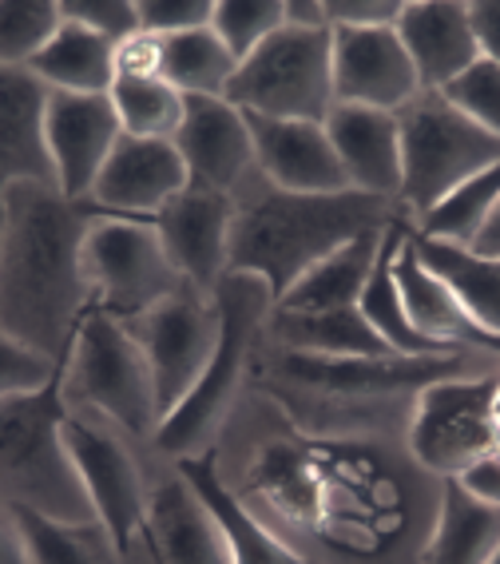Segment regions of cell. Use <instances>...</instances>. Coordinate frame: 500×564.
<instances>
[{"label": "cell", "instance_id": "cell-1", "mask_svg": "<svg viewBox=\"0 0 500 564\" xmlns=\"http://www.w3.org/2000/svg\"><path fill=\"white\" fill-rule=\"evenodd\" d=\"M207 457L222 489L306 564H430L445 481L405 442L314 434L247 386Z\"/></svg>", "mask_w": 500, "mask_h": 564}, {"label": "cell", "instance_id": "cell-2", "mask_svg": "<svg viewBox=\"0 0 500 564\" xmlns=\"http://www.w3.org/2000/svg\"><path fill=\"white\" fill-rule=\"evenodd\" d=\"M500 373V354L457 350L405 358H322L282 350L262 330L250 362V386L271 393L279 410L302 430L350 437H393L405 442L417 393L441 378Z\"/></svg>", "mask_w": 500, "mask_h": 564}, {"label": "cell", "instance_id": "cell-3", "mask_svg": "<svg viewBox=\"0 0 500 564\" xmlns=\"http://www.w3.org/2000/svg\"><path fill=\"white\" fill-rule=\"evenodd\" d=\"M100 215L56 183H12L0 227V330L64 366L88 314L80 247Z\"/></svg>", "mask_w": 500, "mask_h": 564}, {"label": "cell", "instance_id": "cell-4", "mask_svg": "<svg viewBox=\"0 0 500 564\" xmlns=\"http://www.w3.org/2000/svg\"><path fill=\"white\" fill-rule=\"evenodd\" d=\"M230 199H235L230 271L259 274L271 286L274 303L314 262L330 259L361 235L385 231L390 223L405 219L401 203L393 199H378L366 192H282L259 172Z\"/></svg>", "mask_w": 500, "mask_h": 564}, {"label": "cell", "instance_id": "cell-5", "mask_svg": "<svg viewBox=\"0 0 500 564\" xmlns=\"http://www.w3.org/2000/svg\"><path fill=\"white\" fill-rule=\"evenodd\" d=\"M215 306H219V346L195 390L163 417L155 437V454L167 462H191L215 449L222 422L250 386V362L274 311V294L259 274L230 271L215 291Z\"/></svg>", "mask_w": 500, "mask_h": 564}, {"label": "cell", "instance_id": "cell-6", "mask_svg": "<svg viewBox=\"0 0 500 564\" xmlns=\"http://www.w3.org/2000/svg\"><path fill=\"white\" fill-rule=\"evenodd\" d=\"M0 501L56 524H96L76 462L64 445L61 373L0 402Z\"/></svg>", "mask_w": 500, "mask_h": 564}, {"label": "cell", "instance_id": "cell-7", "mask_svg": "<svg viewBox=\"0 0 500 564\" xmlns=\"http://www.w3.org/2000/svg\"><path fill=\"white\" fill-rule=\"evenodd\" d=\"M61 398L68 410L100 413L143 449H155L163 410L148 358L123 323L88 306L61 366Z\"/></svg>", "mask_w": 500, "mask_h": 564}, {"label": "cell", "instance_id": "cell-8", "mask_svg": "<svg viewBox=\"0 0 500 564\" xmlns=\"http://www.w3.org/2000/svg\"><path fill=\"white\" fill-rule=\"evenodd\" d=\"M64 445L80 474L96 521L123 564H160L148 533V477L155 449H143L100 413L64 405Z\"/></svg>", "mask_w": 500, "mask_h": 564}, {"label": "cell", "instance_id": "cell-9", "mask_svg": "<svg viewBox=\"0 0 500 564\" xmlns=\"http://www.w3.org/2000/svg\"><path fill=\"white\" fill-rule=\"evenodd\" d=\"M401 131V212L417 219L445 203L460 183L500 163V140L441 91H417L398 111Z\"/></svg>", "mask_w": 500, "mask_h": 564}, {"label": "cell", "instance_id": "cell-10", "mask_svg": "<svg viewBox=\"0 0 500 564\" xmlns=\"http://www.w3.org/2000/svg\"><path fill=\"white\" fill-rule=\"evenodd\" d=\"M330 48V29H286L282 24L271 41L239 64L222 100L247 116L326 123L334 108Z\"/></svg>", "mask_w": 500, "mask_h": 564}, {"label": "cell", "instance_id": "cell-11", "mask_svg": "<svg viewBox=\"0 0 500 564\" xmlns=\"http://www.w3.org/2000/svg\"><path fill=\"white\" fill-rule=\"evenodd\" d=\"M80 267L91 306L116 323L140 318L183 286V274L171 267L151 219L100 215L84 235Z\"/></svg>", "mask_w": 500, "mask_h": 564}, {"label": "cell", "instance_id": "cell-12", "mask_svg": "<svg viewBox=\"0 0 500 564\" xmlns=\"http://www.w3.org/2000/svg\"><path fill=\"white\" fill-rule=\"evenodd\" d=\"M497 386L500 373H480V378H441L417 393L405 445L425 474L437 481H457L480 457L497 454Z\"/></svg>", "mask_w": 500, "mask_h": 564}, {"label": "cell", "instance_id": "cell-13", "mask_svg": "<svg viewBox=\"0 0 500 564\" xmlns=\"http://www.w3.org/2000/svg\"><path fill=\"white\" fill-rule=\"evenodd\" d=\"M123 330L135 338V346L148 358L155 393H160V410L167 417L195 390L210 354L219 346V306H215V299L195 291L191 282H183L160 306L123 323Z\"/></svg>", "mask_w": 500, "mask_h": 564}, {"label": "cell", "instance_id": "cell-14", "mask_svg": "<svg viewBox=\"0 0 500 564\" xmlns=\"http://www.w3.org/2000/svg\"><path fill=\"white\" fill-rule=\"evenodd\" d=\"M151 223H155L163 251H167L171 267L183 274V282L215 299L219 282L230 274L235 199L187 183Z\"/></svg>", "mask_w": 500, "mask_h": 564}, {"label": "cell", "instance_id": "cell-15", "mask_svg": "<svg viewBox=\"0 0 500 564\" xmlns=\"http://www.w3.org/2000/svg\"><path fill=\"white\" fill-rule=\"evenodd\" d=\"M171 143L187 167L191 187L235 195L259 172L247 116L222 96H183V123Z\"/></svg>", "mask_w": 500, "mask_h": 564}, {"label": "cell", "instance_id": "cell-16", "mask_svg": "<svg viewBox=\"0 0 500 564\" xmlns=\"http://www.w3.org/2000/svg\"><path fill=\"white\" fill-rule=\"evenodd\" d=\"M120 120L111 96H80V91H48L44 100V143L52 155L56 187L68 199L84 203L91 183L120 143Z\"/></svg>", "mask_w": 500, "mask_h": 564}, {"label": "cell", "instance_id": "cell-17", "mask_svg": "<svg viewBox=\"0 0 500 564\" xmlns=\"http://www.w3.org/2000/svg\"><path fill=\"white\" fill-rule=\"evenodd\" d=\"M183 187H187V167H183L175 143L120 135L84 203L96 215L155 219Z\"/></svg>", "mask_w": 500, "mask_h": 564}, {"label": "cell", "instance_id": "cell-18", "mask_svg": "<svg viewBox=\"0 0 500 564\" xmlns=\"http://www.w3.org/2000/svg\"><path fill=\"white\" fill-rule=\"evenodd\" d=\"M334 104H358L398 116L421 91L398 29H334Z\"/></svg>", "mask_w": 500, "mask_h": 564}, {"label": "cell", "instance_id": "cell-19", "mask_svg": "<svg viewBox=\"0 0 500 564\" xmlns=\"http://www.w3.org/2000/svg\"><path fill=\"white\" fill-rule=\"evenodd\" d=\"M148 533L160 564H235L210 505L167 457L148 477Z\"/></svg>", "mask_w": 500, "mask_h": 564}, {"label": "cell", "instance_id": "cell-20", "mask_svg": "<svg viewBox=\"0 0 500 564\" xmlns=\"http://www.w3.org/2000/svg\"><path fill=\"white\" fill-rule=\"evenodd\" d=\"M247 128H250V143H254V167H259V175L267 183H274L282 192H302V195L354 192L350 183H346L338 155H334L326 123L247 116Z\"/></svg>", "mask_w": 500, "mask_h": 564}, {"label": "cell", "instance_id": "cell-21", "mask_svg": "<svg viewBox=\"0 0 500 564\" xmlns=\"http://www.w3.org/2000/svg\"><path fill=\"white\" fill-rule=\"evenodd\" d=\"M393 29L410 52L421 91H445L480 61L469 4L460 0H405Z\"/></svg>", "mask_w": 500, "mask_h": 564}, {"label": "cell", "instance_id": "cell-22", "mask_svg": "<svg viewBox=\"0 0 500 564\" xmlns=\"http://www.w3.org/2000/svg\"><path fill=\"white\" fill-rule=\"evenodd\" d=\"M393 282H398L401 306H405V318H410L413 330L433 343L437 350H485L500 354V338L489 334L485 326H477L465 303L457 294L437 279V274L417 259L413 251V239L405 231L398 254H393Z\"/></svg>", "mask_w": 500, "mask_h": 564}, {"label": "cell", "instance_id": "cell-23", "mask_svg": "<svg viewBox=\"0 0 500 564\" xmlns=\"http://www.w3.org/2000/svg\"><path fill=\"white\" fill-rule=\"evenodd\" d=\"M326 135L334 143L346 183L354 192L393 199L401 195V131L393 111L334 104L326 116Z\"/></svg>", "mask_w": 500, "mask_h": 564}, {"label": "cell", "instance_id": "cell-24", "mask_svg": "<svg viewBox=\"0 0 500 564\" xmlns=\"http://www.w3.org/2000/svg\"><path fill=\"white\" fill-rule=\"evenodd\" d=\"M44 88L32 72L0 68V227L12 183H56L44 143Z\"/></svg>", "mask_w": 500, "mask_h": 564}, {"label": "cell", "instance_id": "cell-25", "mask_svg": "<svg viewBox=\"0 0 500 564\" xmlns=\"http://www.w3.org/2000/svg\"><path fill=\"white\" fill-rule=\"evenodd\" d=\"M116 48L120 44H111L100 32L64 21L61 32L44 44V52L24 72H32L48 91L108 96L116 84Z\"/></svg>", "mask_w": 500, "mask_h": 564}, {"label": "cell", "instance_id": "cell-26", "mask_svg": "<svg viewBox=\"0 0 500 564\" xmlns=\"http://www.w3.org/2000/svg\"><path fill=\"white\" fill-rule=\"evenodd\" d=\"M267 338L282 350L322 354V358H381V354H393L378 338V330L366 323V314L358 306L322 314H291L274 306L271 318H267Z\"/></svg>", "mask_w": 500, "mask_h": 564}, {"label": "cell", "instance_id": "cell-27", "mask_svg": "<svg viewBox=\"0 0 500 564\" xmlns=\"http://www.w3.org/2000/svg\"><path fill=\"white\" fill-rule=\"evenodd\" d=\"M381 235L385 231L361 235L350 247L334 251L330 259L314 262L311 271L302 274L274 306L291 314H322V311H350V306H358L361 291H366V282H370L373 262H378Z\"/></svg>", "mask_w": 500, "mask_h": 564}, {"label": "cell", "instance_id": "cell-28", "mask_svg": "<svg viewBox=\"0 0 500 564\" xmlns=\"http://www.w3.org/2000/svg\"><path fill=\"white\" fill-rule=\"evenodd\" d=\"M500 549V509L465 494L457 481L441 485L430 564H489Z\"/></svg>", "mask_w": 500, "mask_h": 564}, {"label": "cell", "instance_id": "cell-29", "mask_svg": "<svg viewBox=\"0 0 500 564\" xmlns=\"http://www.w3.org/2000/svg\"><path fill=\"white\" fill-rule=\"evenodd\" d=\"M410 239L417 259L457 294L465 311L477 318V326L500 338V259H480V254L453 247V242L421 239V235H413V227Z\"/></svg>", "mask_w": 500, "mask_h": 564}, {"label": "cell", "instance_id": "cell-30", "mask_svg": "<svg viewBox=\"0 0 500 564\" xmlns=\"http://www.w3.org/2000/svg\"><path fill=\"white\" fill-rule=\"evenodd\" d=\"M405 231H410V219H398L393 227H385V235H381V247H378V262H373L370 282H366V291H361L358 311L366 314V323L378 330V338L390 346L393 354H405V358L449 354V350H437L433 343H425V338H421V334L410 326V318H405V306H401L398 282H393V254H398ZM453 354H457V350H453Z\"/></svg>", "mask_w": 500, "mask_h": 564}, {"label": "cell", "instance_id": "cell-31", "mask_svg": "<svg viewBox=\"0 0 500 564\" xmlns=\"http://www.w3.org/2000/svg\"><path fill=\"white\" fill-rule=\"evenodd\" d=\"M175 465H180L183 474H187V481L199 489L203 501L210 505V513H215L222 536H227L230 561L235 564H306L282 541H274V536L222 489L215 469H210V457H191V462H175Z\"/></svg>", "mask_w": 500, "mask_h": 564}, {"label": "cell", "instance_id": "cell-32", "mask_svg": "<svg viewBox=\"0 0 500 564\" xmlns=\"http://www.w3.org/2000/svg\"><path fill=\"white\" fill-rule=\"evenodd\" d=\"M155 41H160V80H167L183 96H227L239 61L222 48L210 24Z\"/></svg>", "mask_w": 500, "mask_h": 564}, {"label": "cell", "instance_id": "cell-33", "mask_svg": "<svg viewBox=\"0 0 500 564\" xmlns=\"http://www.w3.org/2000/svg\"><path fill=\"white\" fill-rule=\"evenodd\" d=\"M111 108L123 135L135 140H175L183 123V91H175L160 76H116Z\"/></svg>", "mask_w": 500, "mask_h": 564}, {"label": "cell", "instance_id": "cell-34", "mask_svg": "<svg viewBox=\"0 0 500 564\" xmlns=\"http://www.w3.org/2000/svg\"><path fill=\"white\" fill-rule=\"evenodd\" d=\"M497 203H500V163H492L489 172L460 183L449 199L437 203L425 219L413 223V235L433 242H453V247H469L472 235L480 231V223L489 219Z\"/></svg>", "mask_w": 500, "mask_h": 564}, {"label": "cell", "instance_id": "cell-35", "mask_svg": "<svg viewBox=\"0 0 500 564\" xmlns=\"http://www.w3.org/2000/svg\"><path fill=\"white\" fill-rule=\"evenodd\" d=\"M21 529L29 536L36 564H123L111 536L96 524H56L44 517L21 513Z\"/></svg>", "mask_w": 500, "mask_h": 564}, {"label": "cell", "instance_id": "cell-36", "mask_svg": "<svg viewBox=\"0 0 500 564\" xmlns=\"http://www.w3.org/2000/svg\"><path fill=\"white\" fill-rule=\"evenodd\" d=\"M61 24L56 0H0V68H29Z\"/></svg>", "mask_w": 500, "mask_h": 564}, {"label": "cell", "instance_id": "cell-37", "mask_svg": "<svg viewBox=\"0 0 500 564\" xmlns=\"http://www.w3.org/2000/svg\"><path fill=\"white\" fill-rule=\"evenodd\" d=\"M286 24V0H215L210 29L235 61H247Z\"/></svg>", "mask_w": 500, "mask_h": 564}, {"label": "cell", "instance_id": "cell-38", "mask_svg": "<svg viewBox=\"0 0 500 564\" xmlns=\"http://www.w3.org/2000/svg\"><path fill=\"white\" fill-rule=\"evenodd\" d=\"M449 104H457L465 116L480 123L485 131H492L500 140V68L489 61H477L460 80H453L441 91Z\"/></svg>", "mask_w": 500, "mask_h": 564}, {"label": "cell", "instance_id": "cell-39", "mask_svg": "<svg viewBox=\"0 0 500 564\" xmlns=\"http://www.w3.org/2000/svg\"><path fill=\"white\" fill-rule=\"evenodd\" d=\"M61 373V366L44 358V354L29 350V346L12 343L9 334L0 330V402L17 398V393H32L48 386Z\"/></svg>", "mask_w": 500, "mask_h": 564}, {"label": "cell", "instance_id": "cell-40", "mask_svg": "<svg viewBox=\"0 0 500 564\" xmlns=\"http://www.w3.org/2000/svg\"><path fill=\"white\" fill-rule=\"evenodd\" d=\"M64 21H76L84 29L100 32L111 44H123L128 36L140 32L135 17V0H61Z\"/></svg>", "mask_w": 500, "mask_h": 564}, {"label": "cell", "instance_id": "cell-41", "mask_svg": "<svg viewBox=\"0 0 500 564\" xmlns=\"http://www.w3.org/2000/svg\"><path fill=\"white\" fill-rule=\"evenodd\" d=\"M215 0H135L140 32L148 36H175V32L207 29Z\"/></svg>", "mask_w": 500, "mask_h": 564}, {"label": "cell", "instance_id": "cell-42", "mask_svg": "<svg viewBox=\"0 0 500 564\" xmlns=\"http://www.w3.org/2000/svg\"><path fill=\"white\" fill-rule=\"evenodd\" d=\"M405 0H326V24L334 29H393Z\"/></svg>", "mask_w": 500, "mask_h": 564}, {"label": "cell", "instance_id": "cell-43", "mask_svg": "<svg viewBox=\"0 0 500 564\" xmlns=\"http://www.w3.org/2000/svg\"><path fill=\"white\" fill-rule=\"evenodd\" d=\"M116 76H160V41L135 32L116 48Z\"/></svg>", "mask_w": 500, "mask_h": 564}, {"label": "cell", "instance_id": "cell-44", "mask_svg": "<svg viewBox=\"0 0 500 564\" xmlns=\"http://www.w3.org/2000/svg\"><path fill=\"white\" fill-rule=\"evenodd\" d=\"M469 24L477 36L480 61H489L500 68V0H477L469 4Z\"/></svg>", "mask_w": 500, "mask_h": 564}, {"label": "cell", "instance_id": "cell-45", "mask_svg": "<svg viewBox=\"0 0 500 564\" xmlns=\"http://www.w3.org/2000/svg\"><path fill=\"white\" fill-rule=\"evenodd\" d=\"M457 485L465 489V494H472L477 501L485 505H497L500 509V449L489 457H480L472 469H465V474L457 477Z\"/></svg>", "mask_w": 500, "mask_h": 564}, {"label": "cell", "instance_id": "cell-46", "mask_svg": "<svg viewBox=\"0 0 500 564\" xmlns=\"http://www.w3.org/2000/svg\"><path fill=\"white\" fill-rule=\"evenodd\" d=\"M0 564H36L29 536L21 529V513L0 501Z\"/></svg>", "mask_w": 500, "mask_h": 564}, {"label": "cell", "instance_id": "cell-47", "mask_svg": "<svg viewBox=\"0 0 500 564\" xmlns=\"http://www.w3.org/2000/svg\"><path fill=\"white\" fill-rule=\"evenodd\" d=\"M286 29H330L326 0H286Z\"/></svg>", "mask_w": 500, "mask_h": 564}, {"label": "cell", "instance_id": "cell-48", "mask_svg": "<svg viewBox=\"0 0 500 564\" xmlns=\"http://www.w3.org/2000/svg\"><path fill=\"white\" fill-rule=\"evenodd\" d=\"M465 251L480 254V259H500V203L492 207V215L480 223V231L472 235V242Z\"/></svg>", "mask_w": 500, "mask_h": 564}, {"label": "cell", "instance_id": "cell-49", "mask_svg": "<svg viewBox=\"0 0 500 564\" xmlns=\"http://www.w3.org/2000/svg\"><path fill=\"white\" fill-rule=\"evenodd\" d=\"M497 422H500V386H497Z\"/></svg>", "mask_w": 500, "mask_h": 564}, {"label": "cell", "instance_id": "cell-50", "mask_svg": "<svg viewBox=\"0 0 500 564\" xmlns=\"http://www.w3.org/2000/svg\"><path fill=\"white\" fill-rule=\"evenodd\" d=\"M489 564H500V549H497V553H492V561Z\"/></svg>", "mask_w": 500, "mask_h": 564}]
</instances>
